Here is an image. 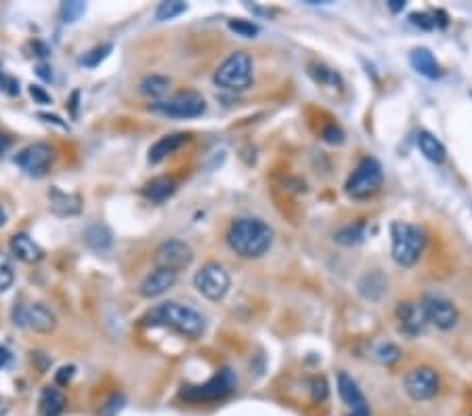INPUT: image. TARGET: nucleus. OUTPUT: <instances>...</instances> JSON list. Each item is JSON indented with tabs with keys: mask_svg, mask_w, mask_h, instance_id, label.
Segmentation results:
<instances>
[{
	"mask_svg": "<svg viewBox=\"0 0 472 416\" xmlns=\"http://www.w3.org/2000/svg\"><path fill=\"white\" fill-rule=\"evenodd\" d=\"M229 248L244 259H259L273 244V229L261 219H238L227 232Z\"/></svg>",
	"mask_w": 472,
	"mask_h": 416,
	"instance_id": "1",
	"label": "nucleus"
},
{
	"mask_svg": "<svg viewBox=\"0 0 472 416\" xmlns=\"http://www.w3.org/2000/svg\"><path fill=\"white\" fill-rule=\"evenodd\" d=\"M143 322L151 324V326H168L187 338H200L206 330V322H204L202 313H198L193 307L177 303V301H166V303H160L157 307H153L143 318Z\"/></svg>",
	"mask_w": 472,
	"mask_h": 416,
	"instance_id": "2",
	"label": "nucleus"
},
{
	"mask_svg": "<svg viewBox=\"0 0 472 416\" xmlns=\"http://www.w3.org/2000/svg\"><path fill=\"white\" fill-rule=\"evenodd\" d=\"M390 238H392V259L401 267H412L418 263V259L424 252L426 246V234L405 221H395L390 225Z\"/></svg>",
	"mask_w": 472,
	"mask_h": 416,
	"instance_id": "3",
	"label": "nucleus"
},
{
	"mask_svg": "<svg viewBox=\"0 0 472 416\" xmlns=\"http://www.w3.org/2000/svg\"><path fill=\"white\" fill-rule=\"evenodd\" d=\"M254 65L248 53L229 55L214 72V85L225 91H246L252 85Z\"/></svg>",
	"mask_w": 472,
	"mask_h": 416,
	"instance_id": "4",
	"label": "nucleus"
},
{
	"mask_svg": "<svg viewBox=\"0 0 472 416\" xmlns=\"http://www.w3.org/2000/svg\"><path fill=\"white\" fill-rule=\"evenodd\" d=\"M235 387H238V379H235V374L229 368H222L210 381H206L204 385H187V387H183L181 397L187 399V401H193V404L218 401V399L229 397L235 391Z\"/></svg>",
	"mask_w": 472,
	"mask_h": 416,
	"instance_id": "5",
	"label": "nucleus"
},
{
	"mask_svg": "<svg viewBox=\"0 0 472 416\" xmlns=\"http://www.w3.org/2000/svg\"><path fill=\"white\" fill-rule=\"evenodd\" d=\"M382 166L376 158H363L359 160V164L355 166L353 175L347 181V193L355 200H365L369 196H374L380 185H382Z\"/></svg>",
	"mask_w": 472,
	"mask_h": 416,
	"instance_id": "6",
	"label": "nucleus"
},
{
	"mask_svg": "<svg viewBox=\"0 0 472 416\" xmlns=\"http://www.w3.org/2000/svg\"><path fill=\"white\" fill-rule=\"evenodd\" d=\"M149 110L168 118H198L206 112V99L198 91H183L168 101L151 103Z\"/></svg>",
	"mask_w": 472,
	"mask_h": 416,
	"instance_id": "7",
	"label": "nucleus"
},
{
	"mask_svg": "<svg viewBox=\"0 0 472 416\" xmlns=\"http://www.w3.org/2000/svg\"><path fill=\"white\" fill-rule=\"evenodd\" d=\"M193 286L198 288V293L210 301H220L229 286H231V277L225 271L222 265L218 263H206L204 267H200V271L193 277Z\"/></svg>",
	"mask_w": 472,
	"mask_h": 416,
	"instance_id": "8",
	"label": "nucleus"
},
{
	"mask_svg": "<svg viewBox=\"0 0 472 416\" xmlns=\"http://www.w3.org/2000/svg\"><path fill=\"white\" fill-rule=\"evenodd\" d=\"M13 324L15 326H21V328H30L34 332H40V334H49V332L55 330L57 318H55V313L46 305L32 303L28 307L17 305L13 309Z\"/></svg>",
	"mask_w": 472,
	"mask_h": 416,
	"instance_id": "9",
	"label": "nucleus"
},
{
	"mask_svg": "<svg viewBox=\"0 0 472 416\" xmlns=\"http://www.w3.org/2000/svg\"><path fill=\"white\" fill-rule=\"evenodd\" d=\"M191 261H193V252H191L189 244H185L181 240H166L153 252L155 267L168 269L175 273H179L181 269H187L191 265Z\"/></svg>",
	"mask_w": 472,
	"mask_h": 416,
	"instance_id": "10",
	"label": "nucleus"
},
{
	"mask_svg": "<svg viewBox=\"0 0 472 416\" xmlns=\"http://www.w3.org/2000/svg\"><path fill=\"white\" fill-rule=\"evenodd\" d=\"M420 307L426 315V322L441 330H451L457 324V307L439 295H424Z\"/></svg>",
	"mask_w": 472,
	"mask_h": 416,
	"instance_id": "11",
	"label": "nucleus"
},
{
	"mask_svg": "<svg viewBox=\"0 0 472 416\" xmlns=\"http://www.w3.org/2000/svg\"><path fill=\"white\" fill-rule=\"evenodd\" d=\"M53 158L55 152L49 144H32L15 156V164L32 177H42L46 175Z\"/></svg>",
	"mask_w": 472,
	"mask_h": 416,
	"instance_id": "12",
	"label": "nucleus"
},
{
	"mask_svg": "<svg viewBox=\"0 0 472 416\" xmlns=\"http://www.w3.org/2000/svg\"><path fill=\"white\" fill-rule=\"evenodd\" d=\"M405 391L416 401L432 399L439 393V374L428 366L414 368L405 374Z\"/></svg>",
	"mask_w": 472,
	"mask_h": 416,
	"instance_id": "13",
	"label": "nucleus"
},
{
	"mask_svg": "<svg viewBox=\"0 0 472 416\" xmlns=\"http://www.w3.org/2000/svg\"><path fill=\"white\" fill-rule=\"evenodd\" d=\"M177 282V273L168 271V269H160L155 267L149 275H145V280L139 284V295L145 299H153V297H160L166 291H171Z\"/></svg>",
	"mask_w": 472,
	"mask_h": 416,
	"instance_id": "14",
	"label": "nucleus"
},
{
	"mask_svg": "<svg viewBox=\"0 0 472 416\" xmlns=\"http://www.w3.org/2000/svg\"><path fill=\"white\" fill-rule=\"evenodd\" d=\"M395 313H397V320L401 324V330L405 334H410V336L422 334L426 330V326H428L426 315H424V311H422V307L418 303H410V301L399 303Z\"/></svg>",
	"mask_w": 472,
	"mask_h": 416,
	"instance_id": "15",
	"label": "nucleus"
},
{
	"mask_svg": "<svg viewBox=\"0 0 472 416\" xmlns=\"http://www.w3.org/2000/svg\"><path fill=\"white\" fill-rule=\"evenodd\" d=\"M49 202H51V211L57 217H73L82 211V200L76 193H65L59 187L49 189Z\"/></svg>",
	"mask_w": 472,
	"mask_h": 416,
	"instance_id": "16",
	"label": "nucleus"
},
{
	"mask_svg": "<svg viewBox=\"0 0 472 416\" xmlns=\"http://www.w3.org/2000/svg\"><path fill=\"white\" fill-rule=\"evenodd\" d=\"M189 141L187 132H173V135H164L160 141H157L151 150H149V162L151 164H160L166 156L175 154L179 148H183Z\"/></svg>",
	"mask_w": 472,
	"mask_h": 416,
	"instance_id": "17",
	"label": "nucleus"
},
{
	"mask_svg": "<svg viewBox=\"0 0 472 416\" xmlns=\"http://www.w3.org/2000/svg\"><path fill=\"white\" fill-rule=\"evenodd\" d=\"M11 252L28 265L40 263L44 259V250L28 234H15L11 238Z\"/></svg>",
	"mask_w": 472,
	"mask_h": 416,
	"instance_id": "18",
	"label": "nucleus"
},
{
	"mask_svg": "<svg viewBox=\"0 0 472 416\" xmlns=\"http://www.w3.org/2000/svg\"><path fill=\"white\" fill-rule=\"evenodd\" d=\"M410 63H412V67L416 69L418 74H422L424 78H430V80H435V78H439L441 76V65H439V61L435 59V55L428 51V49H424V46H420V49H414L412 51V55H410Z\"/></svg>",
	"mask_w": 472,
	"mask_h": 416,
	"instance_id": "19",
	"label": "nucleus"
},
{
	"mask_svg": "<svg viewBox=\"0 0 472 416\" xmlns=\"http://www.w3.org/2000/svg\"><path fill=\"white\" fill-rule=\"evenodd\" d=\"M175 191H177V181L173 177H166V175L155 177V179H151L143 185V196L151 202H157V204L168 200Z\"/></svg>",
	"mask_w": 472,
	"mask_h": 416,
	"instance_id": "20",
	"label": "nucleus"
},
{
	"mask_svg": "<svg viewBox=\"0 0 472 416\" xmlns=\"http://www.w3.org/2000/svg\"><path fill=\"white\" fill-rule=\"evenodd\" d=\"M65 395L55 389V387H44L38 399V412L40 416H61V412L65 410Z\"/></svg>",
	"mask_w": 472,
	"mask_h": 416,
	"instance_id": "21",
	"label": "nucleus"
},
{
	"mask_svg": "<svg viewBox=\"0 0 472 416\" xmlns=\"http://www.w3.org/2000/svg\"><path fill=\"white\" fill-rule=\"evenodd\" d=\"M416 144H418L420 152L424 154V158H428L430 162H435V164L445 162L447 152H445L443 144L439 141V139H437L435 135H430L428 130H420V132H418V137H416Z\"/></svg>",
	"mask_w": 472,
	"mask_h": 416,
	"instance_id": "22",
	"label": "nucleus"
},
{
	"mask_svg": "<svg viewBox=\"0 0 472 416\" xmlns=\"http://www.w3.org/2000/svg\"><path fill=\"white\" fill-rule=\"evenodd\" d=\"M338 393H340L342 401H344L347 406H351V408H355V406H359V404L365 401V397H363L359 385H357L347 372H340V374H338Z\"/></svg>",
	"mask_w": 472,
	"mask_h": 416,
	"instance_id": "23",
	"label": "nucleus"
},
{
	"mask_svg": "<svg viewBox=\"0 0 472 416\" xmlns=\"http://www.w3.org/2000/svg\"><path fill=\"white\" fill-rule=\"evenodd\" d=\"M168 89H171V80L166 76H160V74H153V76H147L143 83H141V93L149 99H162L168 95Z\"/></svg>",
	"mask_w": 472,
	"mask_h": 416,
	"instance_id": "24",
	"label": "nucleus"
},
{
	"mask_svg": "<svg viewBox=\"0 0 472 416\" xmlns=\"http://www.w3.org/2000/svg\"><path fill=\"white\" fill-rule=\"evenodd\" d=\"M334 240L342 246H357L365 240V223L359 221L355 225H347L334 234Z\"/></svg>",
	"mask_w": 472,
	"mask_h": 416,
	"instance_id": "25",
	"label": "nucleus"
},
{
	"mask_svg": "<svg viewBox=\"0 0 472 416\" xmlns=\"http://www.w3.org/2000/svg\"><path fill=\"white\" fill-rule=\"evenodd\" d=\"M85 242L95 250H105L112 246V232L105 225H91L85 232Z\"/></svg>",
	"mask_w": 472,
	"mask_h": 416,
	"instance_id": "26",
	"label": "nucleus"
},
{
	"mask_svg": "<svg viewBox=\"0 0 472 416\" xmlns=\"http://www.w3.org/2000/svg\"><path fill=\"white\" fill-rule=\"evenodd\" d=\"M372 358L380 364L390 366L401 358V352H399V347L392 345V343H376L372 347Z\"/></svg>",
	"mask_w": 472,
	"mask_h": 416,
	"instance_id": "27",
	"label": "nucleus"
},
{
	"mask_svg": "<svg viewBox=\"0 0 472 416\" xmlns=\"http://www.w3.org/2000/svg\"><path fill=\"white\" fill-rule=\"evenodd\" d=\"M15 282V269H13V261L7 252L0 250V293H5L13 286Z\"/></svg>",
	"mask_w": 472,
	"mask_h": 416,
	"instance_id": "28",
	"label": "nucleus"
},
{
	"mask_svg": "<svg viewBox=\"0 0 472 416\" xmlns=\"http://www.w3.org/2000/svg\"><path fill=\"white\" fill-rule=\"evenodd\" d=\"M185 11H187V5L185 3H179V0H171V3H162L160 7L155 9V19L157 21H168V19L179 17Z\"/></svg>",
	"mask_w": 472,
	"mask_h": 416,
	"instance_id": "29",
	"label": "nucleus"
},
{
	"mask_svg": "<svg viewBox=\"0 0 472 416\" xmlns=\"http://www.w3.org/2000/svg\"><path fill=\"white\" fill-rule=\"evenodd\" d=\"M112 53V44H101V46H95L93 51H89V53H85V57L80 59V63L85 65V67H97L107 55Z\"/></svg>",
	"mask_w": 472,
	"mask_h": 416,
	"instance_id": "30",
	"label": "nucleus"
},
{
	"mask_svg": "<svg viewBox=\"0 0 472 416\" xmlns=\"http://www.w3.org/2000/svg\"><path fill=\"white\" fill-rule=\"evenodd\" d=\"M229 30L235 32L238 36H244V38H254L259 34V26L252 24V21H246V19H231Z\"/></svg>",
	"mask_w": 472,
	"mask_h": 416,
	"instance_id": "31",
	"label": "nucleus"
},
{
	"mask_svg": "<svg viewBox=\"0 0 472 416\" xmlns=\"http://www.w3.org/2000/svg\"><path fill=\"white\" fill-rule=\"evenodd\" d=\"M85 9H87L85 3H78V0H71V3H63L61 5V17H63V21L71 24V21H76L78 17L85 13Z\"/></svg>",
	"mask_w": 472,
	"mask_h": 416,
	"instance_id": "32",
	"label": "nucleus"
},
{
	"mask_svg": "<svg viewBox=\"0 0 472 416\" xmlns=\"http://www.w3.org/2000/svg\"><path fill=\"white\" fill-rule=\"evenodd\" d=\"M410 21L422 30H432L435 28V21H432V13H412L410 15Z\"/></svg>",
	"mask_w": 472,
	"mask_h": 416,
	"instance_id": "33",
	"label": "nucleus"
},
{
	"mask_svg": "<svg viewBox=\"0 0 472 416\" xmlns=\"http://www.w3.org/2000/svg\"><path fill=\"white\" fill-rule=\"evenodd\" d=\"M122 404H124V397H122V395H112V397L105 401V406L101 408V414H103V416H114L116 412H120Z\"/></svg>",
	"mask_w": 472,
	"mask_h": 416,
	"instance_id": "34",
	"label": "nucleus"
},
{
	"mask_svg": "<svg viewBox=\"0 0 472 416\" xmlns=\"http://www.w3.org/2000/svg\"><path fill=\"white\" fill-rule=\"evenodd\" d=\"M30 95H32L34 103H40V105H46V103L53 101L51 95H49L42 87H38V85H32V87H30Z\"/></svg>",
	"mask_w": 472,
	"mask_h": 416,
	"instance_id": "35",
	"label": "nucleus"
},
{
	"mask_svg": "<svg viewBox=\"0 0 472 416\" xmlns=\"http://www.w3.org/2000/svg\"><path fill=\"white\" fill-rule=\"evenodd\" d=\"M313 397L320 399V401H324L328 397V385H326L324 379H315L313 381Z\"/></svg>",
	"mask_w": 472,
	"mask_h": 416,
	"instance_id": "36",
	"label": "nucleus"
},
{
	"mask_svg": "<svg viewBox=\"0 0 472 416\" xmlns=\"http://www.w3.org/2000/svg\"><path fill=\"white\" fill-rule=\"evenodd\" d=\"M324 139L328 144H342V130L338 126H328L324 130Z\"/></svg>",
	"mask_w": 472,
	"mask_h": 416,
	"instance_id": "37",
	"label": "nucleus"
},
{
	"mask_svg": "<svg viewBox=\"0 0 472 416\" xmlns=\"http://www.w3.org/2000/svg\"><path fill=\"white\" fill-rule=\"evenodd\" d=\"M73 366H63L57 374H55V381H57V385H67L69 381H71V376H73Z\"/></svg>",
	"mask_w": 472,
	"mask_h": 416,
	"instance_id": "38",
	"label": "nucleus"
},
{
	"mask_svg": "<svg viewBox=\"0 0 472 416\" xmlns=\"http://www.w3.org/2000/svg\"><path fill=\"white\" fill-rule=\"evenodd\" d=\"M32 362H38V368L44 372L46 370V366L51 364V360L44 356V354H40V352H36V354H32Z\"/></svg>",
	"mask_w": 472,
	"mask_h": 416,
	"instance_id": "39",
	"label": "nucleus"
},
{
	"mask_svg": "<svg viewBox=\"0 0 472 416\" xmlns=\"http://www.w3.org/2000/svg\"><path fill=\"white\" fill-rule=\"evenodd\" d=\"M349 416H369V406H367V401H363V404L351 408V414H349Z\"/></svg>",
	"mask_w": 472,
	"mask_h": 416,
	"instance_id": "40",
	"label": "nucleus"
},
{
	"mask_svg": "<svg viewBox=\"0 0 472 416\" xmlns=\"http://www.w3.org/2000/svg\"><path fill=\"white\" fill-rule=\"evenodd\" d=\"M36 74L42 78V80H51L53 78V72H51V67L49 65H44V63H40L38 67H36Z\"/></svg>",
	"mask_w": 472,
	"mask_h": 416,
	"instance_id": "41",
	"label": "nucleus"
},
{
	"mask_svg": "<svg viewBox=\"0 0 472 416\" xmlns=\"http://www.w3.org/2000/svg\"><path fill=\"white\" fill-rule=\"evenodd\" d=\"M44 122H53V124H57V126H61V128H67V124L65 122H61V118L59 116H51V114H38Z\"/></svg>",
	"mask_w": 472,
	"mask_h": 416,
	"instance_id": "42",
	"label": "nucleus"
},
{
	"mask_svg": "<svg viewBox=\"0 0 472 416\" xmlns=\"http://www.w3.org/2000/svg\"><path fill=\"white\" fill-rule=\"evenodd\" d=\"M9 148H11V139H9L7 135L0 132V156L7 154V150H9Z\"/></svg>",
	"mask_w": 472,
	"mask_h": 416,
	"instance_id": "43",
	"label": "nucleus"
},
{
	"mask_svg": "<svg viewBox=\"0 0 472 416\" xmlns=\"http://www.w3.org/2000/svg\"><path fill=\"white\" fill-rule=\"evenodd\" d=\"M388 9H390L392 13H399V11L405 9V3H403V0H390V3H388Z\"/></svg>",
	"mask_w": 472,
	"mask_h": 416,
	"instance_id": "44",
	"label": "nucleus"
},
{
	"mask_svg": "<svg viewBox=\"0 0 472 416\" xmlns=\"http://www.w3.org/2000/svg\"><path fill=\"white\" fill-rule=\"evenodd\" d=\"M9 358H11V356H9V352L5 349V347H0V368H3V366L9 362Z\"/></svg>",
	"mask_w": 472,
	"mask_h": 416,
	"instance_id": "45",
	"label": "nucleus"
},
{
	"mask_svg": "<svg viewBox=\"0 0 472 416\" xmlns=\"http://www.w3.org/2000/svg\"><path fill=\"white\" fill-rule=\"evenodd\" d=\"M9 412V401L5 397H0V416H5Z\"/></svg>",
	"mask_w": 472,
	"mask_h": 416,
	"instance_id": "46",
	"label": "nucleus"
},
{
	"mask_svg": "<svg viewBox=\"0 0 472 416\" xmlns=\"http://www.w3.org/2000/svg\"><path fill=\"white\" fill-rule=\"evenodd\" d=\"M5 221H7V215H5V211H3V208H0V227L5 225Z\"/></svg>",
	"mask_w": 472,
	"mask_h": 416,
	"instance_id": "47",
	"label": "nucleus"
}]
</instances>
